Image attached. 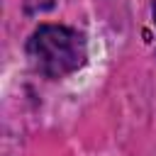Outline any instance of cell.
Instances as JSON below:
<instances>
[{"instance_id": "1", "label": "cell", "mask_w": 156, "mask_h": 156, "mask_svg": "<svg viewBox=\"0 0 156 156\" xmlns=\"http://www.w3.org/2000/svg\"><path fill=\"white\" fill-rule=\"evenodd\" d=\"M27 56L39 73L63 78L83 68L88 58L85 34L66 24H39L27 41Z\"/></svg>"}, {"instance_id": "2", "label": "cell", "mask_w": 156, "mask_h": 156, "mask_svg": "<svg viewBox=\"0 0 156 156\" xmlns=\"http://www.w3.org/2000/svg\"><path fill=\"white\" fill-rule=\"evenodd\" d=\"M151 10H154V22H156V0H154V5H151Z\"/></svg>"}]
</instances>
